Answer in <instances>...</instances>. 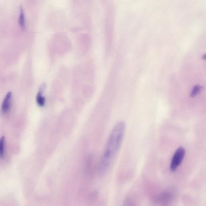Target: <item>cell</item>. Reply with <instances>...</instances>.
<instances>
[{"label":"cell","instance_id":"obj_1","mask_svg":"<svg viewBox=\"0 0 206 206\" xmlns=\"http://www.w3.org/2000/svg\"><path fill=\"white\" fill-rule=\"evenodd\" d=\"M125 128V123L120 121L116 123L112 130L102 157L101 162L102 171L106 170L110 166L120 150L124 138Z\"/></svg>","mask_w":206,"mask_h":206},{"label":"cell","instance_id":"obj_2","mask_svg":"<svg viewBox=\"0 0 206 206\" xmlns=\"http://www.w3.org/2000/svg\"><path fill=\"white\" fill-rule=\"evenodd\" d=\"M185 154V149L183 147H180L176 150L171 162L170 169L171 171H175L181 164Z\"/></svg>","mask_w":206,"mask_h":206},{"label":"cell","instance_id":"obj_3","mask_svg":"<svg viewBox=\"0 0 206 206\" xmlns=\"http://www.w3.org/2000/svg\"><path fill=\"white\" fill-rule=\"evenodd\" d=\"M12 93L9 92L7 94L3 102L2 106V111L3 113H6L9 110L12 101Z\"/></svg>","mask_w":206,"mask_h":206},{"label":"cell","instance_id":"obj_6","mask_svg":"<svg viewBox=\"0 0 206 206\" xmlns=\"http://www.w3.org/2000/svg\"><path fill=\"white\" fill-rule=\"evenodd\" d=\"M203 88L200 85H196L192 89L191 93H190V96L192 98H194V97L197 96V95H198L203 91Z\"/></svg>","mask_w":206,"mask_h":206},{"label":"cell","instance_id":"obj_7","mask_svg":"<svg viewBox=\"0 0 206 206\" xmlns=\"http://www.w3.org/2000/svg\"><path fill=\"white\" fill-rule=\"evenodd\" d=\"M5 138L4 136L0 138V158H2L4 155V145Z\"/></svg>","mask_w":206,"mask_h":206},{"label":"cell","instance_id":"obj_4","mask_svg":"<svg viewBox=\"0 0 206 206\" xmlns=\"http://www.w3.org/2000/svg\"><path fill=\"white\" fill-rule=\"evenodd\" d=\"M43 88H41L39 92H38L36 97V101L38 104L41 107L44 106L46 102L45 98L43 95Z\"/></svg>","mask_w":206,"mask_h":206},{"label":"cell","instance_id":"obj_5","mask_svg":"<svg viewBox=\"0 0 206 206\" xmlns=\"http://www.w3.org/2000/svg\"><path fill=\"white\" fill-rule=\"evenodd\" d=\"M19 22L20 26L22 28L25 26V13L23 8L22 5L20 7V14L19 15Z\"/></svg>","mask_w":206,"mask_h":206}]
</instances>
